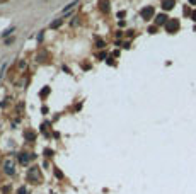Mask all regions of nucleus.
I'll use <instances>...</instances> for the list:
<instances>
[{
    "label": "nucleus",
    "mask_w": 196,
    "mask_h": 194,
    "mask_svg": "<svg viewBox=\"0 0 196 194\" xmlns=\"http://www.w3.org/2000/svg\"><path fill=\"white\" fill-rule=\"evenodd\" d=\"M162 7L165 9V10L172 9V7H174V0H164V2H162Z\"/></svg>",
    "instance_id": "5"
},
{
    "label": "nucleus",
    "mask_w": 196,
    "mask_h": 194,
    "mask_svg": "<svg viewBox=\"0 0 196 194\" xmlns=\"http://www.w3.org/2000/svg\"><path fill=\"white\" fill-rule=\"evenodd\" d=\"M26 136H27L29 140H33V138H34V135H33V133H26Z\"/></svg>",
    "instance_id": "11"
},
{
    "label": "nucleus",
    "mask_w": 196,
    "mask_h": 194,
    "mask_svg": "<svg viewBox=\"0 0 196 194\" xmlns=\"http://www.w3.org/2000/svg\"><path fill=\"white\" fill-rule=\"evenodd\" d=\"M189 2H191V4H194V5H196V0H189Z\"/></svg>",
    "instance_id": "13"
},
{
    "label": "nucleus",
    "mask_w": 196,
    "mask_h": 194,
    "mask_svg": "<svg viewBox=\"0 0 196 194\" xmlns=\"http://www.w3.org/2000/svg\"><path fill=\"white\" fill-rule=\"evenodd\" d=\"M152 16H154V9L152 7H147V9H143L142 10V17L143 19H150Z\"/></svg>",
    "instance_id": "2"
},
{
    "label": "nucleus",
    "mask_w": 196,
    "mask_h": 194,
    "mask_svg": "<svg viewBox=\"0 0 196 194\" xmlns=\"http://www.w3.org/2000/svg\"><path fill=\"white\" fill-rule=\"evenodd\" d=\"M155 24H167V17H165V16H157L155 17Z\"/></svg>",
    "instance_id": "6"
},
{
    "label": "nucleus",
    "mask_w": 196,
    "mask_h": 194,
    "mask_svg": "<svg viewBox=\"0 0 196 194\" xmlns=\"http://www.w3.org/2000/svg\"><path fill=\"white\" fill-rule=\"evenodd\" d=\"M19 160H20V162H22V163H27V160H29V158H27V157H26V155H24V153H22V155H20V157H19Z\"/></svg>",
    "instance_id": "7"
},
{
    "label": "nucleus",
    "mask_w": 196,
    "mask_h": 194,
    "mask_svg": "<svg viewBox=\"0 0 196 194\" xmlns=\"http://www.w3.org/2000/svg\"><path fill=\"white\" fill-rule=\"evenodd\" d=\"M12 31H14V29H12V27H10V29H7V31H5V32H4V36H7V34H10V32H12Z\"/></svg>",
    "instance_id": "10"
},
{
    "label": "nucleus",
    "mask_w": 196,
    "mask_h": 194,
    "mask_svg": "<svg viewBox=\"0 0 196 194\" xmlns=\"http://www.w3.org/2000/svg\"><path fill=\"white\" fill-rule=\"evenodd\" d=\"M19 194H27V191H26L24 187H20V189H19Z\"/></svg>",
    "instance_id": "9"
},
{
    "label": "nucleus",
    "mask_w": 196,
    "mask_h": 194,
    "mask_svg": "<svg viewBox=\"0 0 196 194\" xmlns=\"http://www.w3.org/2000/svg\"><path fill=\"white\" fill-rule=\"evenodd\" d=\"M191 17H193V20H196V10H194V12L191 14Z\"/></svg>",
    "instance_id": "12"
},
{
    "label": "nucleus",
    "mask_w": 196,
    "mask_h": 194,
    "mask_svg": "<svg viewBox=\"0 0 196 194\" xmlns=\"http://www.w3.org/2000/svg\"><path fill=\"white\" fill-rule=\"evenodd\" d=\"M5 172L7 174H14V162H10V160L5 162Z\"/></svg>",
    "instance_id": "4"
},
{
    "label": "nucleus",
    "mask_w": 196,
    "mask_h": 194,
    "mask_svg": "<svg viewBox=\"0 0 196 194\" xmlns=\"http://www.w3.org/2000/svg\"><path fill=\"white\" fill-rule=\"evenodd\" d=\"M165 27H167L169 32H174L177 27H179V22H177L176 19H172V20H167V24H165Z\"/></svg>",
    "instance_id": "1"
},
{
    "label": "nucleus",
    "mask_w": 196,
    "mask_h": 194,
    "mask_svg": "<svg viewBox=\"0 0 196 194\" xmlns=\"http://www.w3.org/2000/svg\"><path fill=\"white\" fill-rule=\"evenodd\" d=\"M61 22H63V20H61V19H58V20H55L53 24H51V27H53V29H55V27H58V26H60V24H61Z\"/></svg>",
    "instance_id": "8"
},
{
    "label": "nucleus",
    "mask_w": 196,
    "mask_h": 194,
    "mask_svg": "<svg viewBox=\"0 0 196 194\" xmlns=\"http://www.w3.org/2000/svg\"><path fill=\"white\" fill-rule=\"evenodd\" d=\"M27 179H29V181H36V182H38V179H39V174H38V169H36V167H34V169H31V172H29Z\"/></svg>",
    "instance_id": "3"
}]
</instances>
